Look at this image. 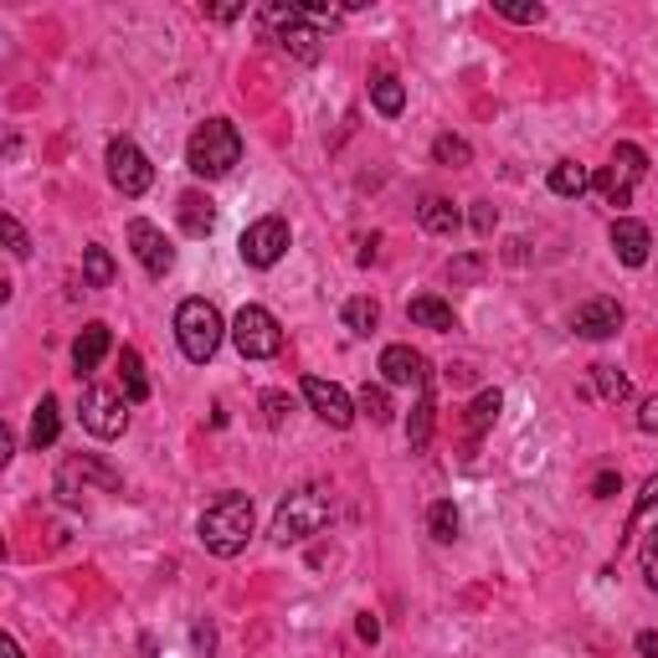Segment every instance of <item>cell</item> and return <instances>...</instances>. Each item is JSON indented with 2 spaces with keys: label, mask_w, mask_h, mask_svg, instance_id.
<instances>
[{
  "label": "cell",
  "mask_w": 658,
  "mask_h": 658,
  "mask_svg": "<svg viewBox=\"0 0 658 658\" xmlns=\"http://www.w3.org/2000/svg\"><path fill=\"white\" fill-rule=\"evenodd\" d=\"M119 381H124V402H145L150 396V375H145L139 350H119Z\"/></svg>",
  "instance_id": "cell-24"
},
{
  "label": "cell",
  "mask_w": 658,
  "mask_h": 658,
  "mask_svg": "<svg viewBox=\"0 0 658 658\" xmlns=\"http://www.w3.org/2000/svg\"><path fill=\"white\" fill-rule=\"evenodd\" d=\"M360 412L371 422H391V396L386 386H360Z\"/></svg>",
  "instance_id": "cell-32"
},
{
  "label": "cell",
  "mask_w": 658,
  "mask_h": 658,
  "mask_svg": "<svg viewBox=\"0 0 658 658\" xmlns=\"http://www.w3.org/2000/svg\"><path fill=\"white\" fill-rule=\"evenodd\" d=\"M77 422H83L93 437L114 443V437H124V427H129V402H124L119 391H108V386H83Z\"/></svg>",
  "instance_id": "cell-8"
},
{
  "label": "cell",
  "mask_w": 658,
  "mask_h": 658,
  "mask_svg": "<svg viewBox=\"0 0 658 658\" xmlns=\"http://www.w3.org/2000/svg\"><path fill=\"white\" fill-rule=\"evenodd\" d=\"M433 160L437 164H468L474 160V150H468V139H458V135H437L433 139Z\"/></svg>",
  "instance_id": "cell-31"
},
{
  "label": "cell",
  "mask_w": 658,
  "mask_h": 658,
  "mask_svg": "<svg viewBox=\"0 0 658 658\" xmlns=\"http://www.w3.org/2000/svg\"><path fill=\"white\" fill-rule=\"evenodd\" d=\"M253 524H257L253 499H247V494H222V499H211V505L201 509V524H195V535H201V545H206L211 555L232 561V555L247 551V540H253Z\"/></svg>",
  "instance_id": "cell-1"
},
{
  "label": "cell",
  "mask_w": 658,
  "mask_h": 658,
  "mask_svg": "<svg viewBox=\"0 0 658 658\" xmlns=\"http://www.w3.org/2000/svg\"><path fill=\"white\" fill-rule=\"evenodd\" d=\"M427 355L412 350V344H386L381 350V381L386 386H406V391H427Z\"/></svg>",
  "instance_id": "cell-13"
},
{
  "label": "cell",
  "mask_w": 658,
  "mask_h": 658,
  "mask_svg": "<svg viewBox=\"0 0 658 658\" xmlns=\"http://www.w3.org/2000/svg\"><path fill=\"white\" fill-rule=\"evenodd\" d=\"M494 15L520 21V26H540V21H545V6H509V0H494Z\"/></svg>",
  "instance_id": "cell-34"
},
{
  "label": "cell",
  "mask_w": 658,
  "mask_h": 658,
  "mask_svg": "<svg viewBox=\"0 0 658 658\" xmlns=\"http://www.w3.org/2000/svg\"><path fill=\"white\" fill-rule=\"evenodd\" d=\"M479 273H484V257H458V263H448L453 284H468V278H479Z\"/></svg>",
  "instance_id": "cell-39"
},
{
  "label": "cell",
  "mask_w": 658,
  "mask_h": 658,
  "mask_svg": "<svg viewBox=\"0 0 658 658\" xmlns=\"http://www.w3.org/2000/svg\"><path fill=\"white\" fill-rule=\"evenodd\" d=\"M427 535H433L437 545H453V540H458V505H453V499H437V505L427 509Z\"/></svg>",
  "instance_id": "cell-26"
},
{
  "label": "cell",
  "mask_w": 658,
  "mask_h": 658,
  "mask_svg": "<svg viewBox=\"0 0 658 658\" xmlns=\"http://www.w3.org/2000/svg\"><path fill=\"white\" fill-rule=\"evenodd\" d=\"M499 412H505V396H499V391H479V396H474V406H468V433L484 437L494 422H499Z\"/></svg>",
  "instance_id": "cell-25"
},
{
  "label": "cell",
  "mask_w": 658,
  "mask_h": 658,
  "mask_svg": "<svg viewBox=\"0 0 658 658\" xmlns=\"http://www.w3.org/2000/svg\"><path fill=\"white\" fill-rule=\"evenodd\" d=\"M468 222H474V232H479V237H494V226H499V211H494L489 201H474V216H468Z\"/></svg>",
  "instance_id": "cell-37"
},
{
  "label": "cell",
  "mask_w": 658,
  "mask_h": 658,
  "mask_svg": "<svg viewBox=\"0 0 658 658\" xmlns=\"http://www.w3.org/2000/svg\"><path fill=\"white\" fill-rule=\"evenodd\" d=\"M638 433L658 437V396H648V402L638 406Z\"/></svg>",
  "instance_id": "cell-40"
},
{
  "label": "cell",
  "mask_w": 658,
  "mask_h": 658,
  "mask_svg": "<svg viewBox=\"0 0 658 658\" xmlns=\"http://www.w3.org/2000/svg\"><path fill=\"white\" fill-rule=\"evenodd\" d=\"M406 319H412V325H422V329H437V335H453V329H458V315H453V304L433 299V294H422V299L406 304Z\"/></svg>",
  "instance_id": "cell-18"
},
{
  "label": "cell",
  "mask_w": 658,
  "mask_h": 658,
  "mask_svg": "<svg viewBox=\"0 0 658 658\" xmlns=\"http://www.w3.org/2000/svg\"><path fill=\"white\" fill-rule=\"evenodd\" d=\"M180 226H185L191 237H206L211 226H216V201L201 191H185L180 195Z\"/></svg>",
  "instance_id": "cell-19"
},
{
  "label": "cell",
  "mask_w": 658,
  "mask_h": 658,
  "mask_svg": "<svg viewBox=\"0 0 658 658\" xmlns=\"http://www.w3.org/2000/svg\"><path fill=\"white\" fill-rule=\"evenodd\" d=\"M613 253H617V263L644 268L648 253H654V232H648L644 222H633V216H617L613 222Z\"/></svg>",
  "instance_id": "cell-16"
},
{
  "label": "cell",
  "mask_w": 658,
  "mask_h": 658,
  "mask_svg": "<svg viewBox=\"0 0 658 658\" xmlns=\"http://www.w3.org/2000/svg\"><path fill=\"white\" fill-rule=\"evenodd\" d=\"M592 381H597V391H602V402H628V375L617 371V365H607V360H602V365H592Z\"/></svg>",
  "instance_id": "cell-29"
},
{
  "label": "cell",
  "mask_w": 658,
  "mask_h": 658,
  "mask_svg": "<svg viewBox=\"0 0 658 658\" xmlns=\"http://www.w3.org/2000/svg\"><path fill=\"white\" fill-rule=\"evenodd\" d=\"M654 509H658V474H648V479H644V494H638V505H633V524L648 520Z\"/></svg>",
  "instance_id": "cell-36"
},
{
  "label": "cell",
  "mask_w": 658,
  "mask_h": 658,
  "mask_svg": "<svg viewBox=\"0 0 658 658\" xmlns=\"http://www.w3.org/2000/svg\"><path fill=\"white\" fill-rule=\"evenodd\" d=\"M288 396L284 391H268V396H263V412H268V427H284V417H288Z\"/></svg>",
  "instance_id": "cell-38"
},
{
  "label": "cell",
  "mask_w": 658,
  "mask_h": 658,
  "mask_svg": "<svg viewBox=\"0 0 658 658\" xmlns=\"http://www.w3.org/2000/svg\"><path fill=\"white\" fill-rule=\"evenodd\" d=\"M417 222L427 226V232H437V237H453V232H458V206H453L448 195H427L417 206Z\"/></svg>",
  "instance_id": "cell-22"
},
{
  "label": "cell",
  "mask_w": 658,
  "mask_h": 658,
  "mask_svg": "<svg viewBox=\"0 0 658 658\" xmlns=\"http://www.w3.org/2000/svg\"><path fill=\"white\" fill-rule=\"evenodd\" d=\"M185 164H191L195 176H206V180L232 176V170L242 164V135H237V124H232V119H206V124H195L191 145H185Z\"/></svg>",
  "instance_id": "cell-2"
},
{
  "label": "cell",
  "mask_w": 658,
  "mask_h": 658,
  "mask_svg": "<svg viewBox=\"0 0 658 658\" xmlns=\"http://www.w3.org/2000/svg\"><path fill=\"white\" fill-rule=\"evenodd\" d=\"M644 176H648V155L638 150V145H617L613 164H607V170H597V176H592V185L602 191V201H607V206H628L633 185H638Z\"/></svg>",
  "instance_id": "cell-7"
},
{
  "label": "cell",
  "mask_w": 658,
  "mask_h": 658,
  "mask_svg": "<svg viewBox=\"0 0 658 658\" xmlns=\"http://www.w3.org/2000/svg\"><path fill=\"white\" fill-rule=\"evenodd\" d=\"M263 26L273 31V42L284 46L288 57L319 62V52H325V31L315 26V15L304 6H263Z\"/></svg>",
  "instance_id": "cell-5"
},
{
  "label": "cell",
  "mask_w": 658,
  "mask_h": 658,
  "mask_svg": "<svg viewBox=\"0 0 658 658\" xmlns=\"http://www.w3.org/2000/svg\"><path fill=\"white\" fill-rule=\"evenodd\" d=\"M592 489H597V499H613V494L623 489V479H617L613 468H607V474H597V484H592Z\"/></svg>",
  "instance_id": "cell-41"
},
{
  "label": "cell",
  "mask_w": 658,
  "mask_h": 658,
  "mask_svg": "<svg viewBox=\"0 0 658 658\" xmlns=\"http://www.w3.org/2000/svg\"><path fill=\"white\" fill-rule=\"evenodd\" d=\"M288 242H294V232H288L284 216H257V222L242 232L237 253H242L247 268H273V263H284Z\"/></svg>",
  "instance_id": "cell-10"
},
{
  "label": "cell",
  "mask_w": 658,
  "mask_h": 658,
  "mask_svg": "<svg viewBox=\"0 0 658 658\" xmlns=\"http://www.w3.org/2000/svg\"><path fill=\"white\" fill-rule=\"evenodd\" d=\"M0 232H6V242H11V257L15 263H26L31 257V237H26V226L15 222L11 211H6V216H0Z\"/></svg>",
  "instance_id": "cell-33"
},
{
  "label": "cell",
  "mask_w": 658,
  "mask_h": 658,
  "mask_svg": "<svg viewBox=\"0 0 658 658\" xmlns=\"http://www.w3.org/2000/svg\"><path fill=\"white\" fill-rule=\"evenodd\" d=\"M0 658H21V644H15V638H0Z\"/></svg>",
  "instance_id": "cell-44"
},
{
  "label": "cell",
  "mask_w": 658,
  "mask_h": 658,
  "mask_svg": "<svg viewBox=\"0 0 658 658\" xmlns=\"http://www.w3.org/2000/svg\"><path fill=\"white\" fill-rule=\"evenodd\" d=\"M571 329L582 335V340H613L617 329H623V304L617 299H586L571 319Z\"/></svg>",
  "instance_id": "cell-14"
},
{
  "label": "cell",
  "mask_w": 658,
  "mask_h": 658,
  "mask_svg": "<svg viewBox=\"0 0 658 658\" xmlns=\"http://www.w3.org/2000/svg\"><path fill=\"white\" fill-rule=\"evenodd\" d=\"M108 180H114V191L119 195H129V201H139V195L155 185V164H150V155L139 150L135 139H114L108 145Z\"/></svg>",
  "instance_id": "cell-9"
},
{
  "label": "cell",
  "mask_w": 658,
  "mask_h": 658,
  "mask_svg": "<svg viewBox=\"0 0 658 658\" xmlns=\"http://www.w3.org/2000/svg\"><path fill=\"white\" fill-rule=\"evenodd\" d=\"M83 284L88 288H108L114 284V257H108V247H83Z\"/></svg>",
  "instance_id": "cell-27"
},
{
  "label": "cell",
  "mask_w": 658,
  "mask_h": 658,
  "mask_svg": "<svg viewBox=\"0 0 658 658\" xmlns=\"http://www.w3.org/2000/svg\"><path fill=\"white\" fill-rule=\"evenodd\" d=\"M304 402H309V412H315L319 422H329V427H350V422H355L350 391L325 381V375H304Z\"/></svg>",
  "instance_id": "cell-11"
},
{
  "label": "cell",
  "mask_w": 658,
  "mask_h": 658,
  "mask_svg": "<svg viewBox=\"0 0 658 658\" xmlns=\"http://www.w3.org/2000/svg\"><path fill=\"white\" fill-rule=\"evenodd\" d=\"M427 437H433V396L422 391L417 406H412V422H406V443H412V448H427Z\"/></svg>",
  "instance_id": "cell-30"
},
{
  "label": "cell",
  "mask_w": 658,
  "mask_h": 658,
  "mask_svg": "<svg viewBox=\"0 0 658 658\" xmlns=\"http://www.w3.org/2000/svg\"><path fill=\"white\" fill-rule=\"evenodd\" d=\"M129 247H135L139 268L150 273V278H164V273L176 268V247H170V237H164L155 222H145V216L129 222Z\"/></svg>",
  "instance_id": "cell-12"
},
{
  "label": "cell",
  "mask_w": 658,
  "mask_h": 658,
  "mask_svg": "<svg viewBox=\"0 0 658 658\" xmlns=\"http://www.w3.org/2000/svg\"><path fill=\"white\" fill-rule=\"evenodd\" d=\"M226 325H222V309L211 299H185L176 309V340H180V355L195 360V365H206L216 355V344H222Z\"/></svg>",
  "instance_id": "cell-4"
},
{
  "label": "cell",
  "mask_w": 658,
  "mask_h": 658,
  "mask_svg": "<svg viewBox=\"0 0 658 658\" xmlns=\"http://www.w3.org/2000/svg\"><path fill=\"white\" fill-rule=\"evenodd\" d=\"M329 514H335V499H329V489H319V484H304V489H294L278 505V514H273V540L278 545H304L309 535H319L329 524Z\"/></svg>",
  "instance_id": "cell-3"
},
{
  "label": "cell",
  "mask_w": 658,
  "mask_h": 658,
  "mask_svg": "<svg viewBox=\"0 0 658 658\" xmlns=\"http://www.w3.org/2000/svg\"><path fill=\"white\" fill-rule=\"evenodd\" d=\"M108 350H114V335H108L104 319H93V325H83V335L73 340V371H77V381L98 371Z\"/></svg>",
  "instance_id": "cell-17"
},
{
  "label": "cell",
  "mask_w": 658,
  "mask_h": 658,
  "mask_svg": "<svg viewBox=\"0 0 658 658\" xmlns=\"http://www.w3.org/2000/svg\"><path fill=\"white\" fill-rule=\"evenodd\" d=\"M355 628H360V638H365V644H375V638H381V623H375L371 613H360V623H355Z\"/></svg>",
  "instance_id": "cell-42"
},
{
  "label": "cell",
  "mask_w": 658,
  "mask_h": 658,
  "mask_svg": "<svg viewBox=\"0 0 658 658\" xmlns=\"http://www.w3.org/2000/svg\"><path fill=\"white\" fill-rule=\"evenodd\" d=\"M638 654H644V658H658V633H638Z\"/></svg>",
  "instance_id": "cell-43"
},
{
  "label": "cell",
  "mask_w": 658,
  "mask_h": 658,
  "mask_svg": "<svg viewBox=\"0 0 658 658\" xmlns=\"http://www.w3.org/2000/svg\"><path fill=\"white\" fill-rule=\"evenodd\" d=\"M551 191L555 195H566V201H576V195L592 191V170L576 160H555L551 164Z\"/></svg>",
  "instance_id": "cell-21"
},
{
  "label": "cell",
  "mask_w": 658,
  "mask_h": 658,
  "mask_svg": "<svg viewBox=\"0 0 658 658\" xmlns=\"http://www.w3.org/2000/svg\"><path fill=\"white\" fill-rule=\"evenodd\" d=\"M77 484H83V489H88V484H98L104 494H114V489H119V474H114V468H104L98 458H67V464H62V474H57V494H62V499H77Z\"/></svg>",
  "instance_id": "cell-15"
},
{
  "label": "cell",
  "mask_w": 658,
  "mask_h": 658,
  "mask_svg": "<svg viewBox=\"0 0 658 658\" xmlns=\"http://www.w3.org/2000/svg\"><path fill=\"white\" fill-rule=\"evenodd\" d=\"M57 433H62V406H57V396H42L36 412H31V448H36V453L52 448Z\"/></svg>",
  "instance_id": "cell-20"
},
{
  "label": "cell",
  "mask_w": 658,
  "mask_h": 658,
  "mask_svg": "<svg viewBox=\"0 0 658 658\" xmlns=\"http://www.w3.org/2000/svg\"><path fill=\"white\" fill-rule=\"evenodd\" d=\"M232 344L242 350V360H273L284 350V329L263 304H242L232 319Z\"/></svg>",
  "instance_id": "cell-6"
},
{
  "label": "cell",
  "mask_w": 658,
  "mask_h": 658,
  "mask_svg": "<svg viewBox=\"0 0 658 658\" xmlns=\"http://www.w3.org/2000/svg\"><path fill=\"white\" fill-rule=\"evenodd\" d=\"M375 325H381V304L375 299L360 294V299L344 304V329H350V335H375Z\"/></svg>",
  "instance_id": "cell-28"
},
{
  "label": "cell",
  "mask_w": 658,
  "mask_h": 658,
  "mask_svg": "<svg viewBox=\"0 0 658 658\" xmlns=\"http://www.w3.org/2000/svg\"><path fill=\"white\" fill-rule=\"evenodd\" d=\"M371 104H375V114H386V119H396L406 108V88H402V77L396 73H375L371 77Z\"/></svg>",
  "instance_id": "cell-23"
},
{
  "label": "cell",
  "mask_w": 658,
  "mask_h": 658,
  "mask_svg": "<svg viewBox=\"0 0 658 658\" xmlns=\"http://www.w3.org/2000/svg\"><path fill=\"white\" fill-rule=\"evenodd\" d=\"M638 566H644V582L658 592V524H654V530H648L644 551H638Z\"/></svg>",
  "instance_id": "cell-35"
}]
</instances>
